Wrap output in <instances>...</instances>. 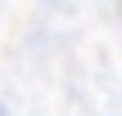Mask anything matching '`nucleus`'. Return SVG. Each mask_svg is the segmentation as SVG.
Returning <instances> with one entry per match:
<instances>
[{"mask_svg":"<svg viewBox=\"0 0 122 116\" xmlns=\"http://www.w3.org/2000/svg\"><path fill=\"white\" fill-rule=\"evenodd\" d=\"M0 116H10V110H6V103L0 100Z\"/></svg>","mask_w":122,"mask_h":116,"instance_id":"f257e3e1","label":"nucleus"}]
</instances>
